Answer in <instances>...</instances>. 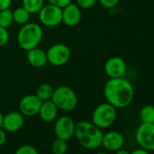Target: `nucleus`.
Returning a JSON list of instances; mask_svg holds the SVG:
<instances>
[{
	"label": "nucleus",
	"instance_id": "obj_1",
	"mask_svg": "<svg viewBox=\"0 0 154 154\" xmlns=\"http://www.w3.org/2000/svg\"><path fill=\"white\" fill-rule=\"evenodd\" d=\"M106 102L116 109L128 107L133 101L135 91L132 84L125 77L109 78L103 87Z\"/></svg>",
	"mask_w": 154,
	"mask_h": 154
},
{
	"label": "nucleus",
	"instance_id": "obj_2",
	"mask_svg": "<svg viewBox=\"0 0 154 154\" xmlns=\"http://www.w3.org/2000/svg\"><path fill=\"white\" fill-rule=\"evenodd\" d=\"M74 136L81 146L88 149H94L102 146L103 132L92 122L82 121L75 125Z\"/></svg>",
	"mask_w": 154,
	"mask_h": 154
},
{
	"label": "nucleus",
	"instance_id": "obj_3",
	"mask_svg": "<svg viewBox=\"0 0 154 154\" xmlns=\"http://www.w3.org/2000/svg\"><path fill=\"white\" fill-rule=\"evenodd\" d=\"M44 36V30L41 25L35 22H28L19 29L17 36L18 45L25 51L38 47Z\"/></svg>",
	"mask_w": 154,
	"mask_h": 154
},
{
	"label": "nucleus",
	"instance_id": "obj_4",
	"mask_svg": "<svg viewBox=\"0 0 154 154\" xmlns=\"http://www.w3.org/2000/svg\"><path fill=\"white\" fill-rule=\"evenodd\" d=\"M51 100L59 110L63 112L73 111L78 103L75 92L67 85H61L55 88Z\"/></svg>",
	"mask_w": 154,
	"mask_h": 154
},
{
	"label": "nucleus",
	"instance_id": "obj_5",
	"mask_svg": "<svg viewBox=\"0 0 154 154\" xmlns=\"http://www.w3.org/2000/svg\"><path fill=\"white\" fill-rule=\"evenodd\" d=\"M117 118V111L109 103H103L97 105L92 114V122L100 129L111 127Z\"/></svg>",
	"mask_w": 154,
	"mask_h": 154
},
{
	"label": "nucleus",
	"instance_id": "obj_6",
	"mask_svg": "<svg viewBox=\"0 0 154 154\" xmlns=\"http://www.w3.org/2000/svg\"><path fill=\"white\" fill-rule=\"evenodd\" d=\"M38 19L42 26L46 27H55L62 24V8L51 4H45L40 9Z\"/></svg>",
	"mask_w": 154,
	"mask_h": 154
},
{
	"label": "nucleus",
	"instance_id": "obj_7",
	"mask_svg": "<svg viewBox=\"0 0 154 154\" xmlns=\"http://www.w3.org/2000/svg\"><path fill=\"white\" fill-rule=\"evenodd\" d=\"M46 52L47 62L53 66H63L71 58V50L64 44H54Z\"/></svg>",
	"mask_w": 154,
	"mask_h": 154
},
{
	"label": "nucleus",
	"instance_id": "obj_8",
	"mask_svg": "<svg viewBox=\"0 0 154 154\" xmlns=\"http://www.w3.org/2000/svg\"><path fill=\"white\" fill-rule=\"evenodd\" d=\"M138 145L149 151H154V123H140L135 131Z\"/></svg>",
	"mask_w": 154,
	"mask_h": 154
},
{
	"label": "nucleus",
	"instance_id": "obj_9",
	"mask_svg": "<svg viewBox=\"0 0 154 154\" xmlns=\"http://www.w3.org/2000/svg\"><path fill=\"white\" fill-rule=\"evenodd\" d=\"M76 123L69 116H61L55 120L54 130L56 138L68 140L74 136Z\"/></svg>",
	"mask_w": 154,
	"mask_h": 154
},
{
	"label": "nucleus",
	"instance_id": "obj_10",
	"mask_svg": "<svg viewBox=\"0 0 154 154\" xmlns=\"http://www.w3.org/2000/svg\"><path fill=\"white\" fill-rule=\"evenodd\" d=\"M104 72L109 78L123 77L127 72V63L120 56H112L104 63Z\"/></svg>",
	"mask_w": 154,
	"mask_h": 154
},
{
	"label": "nucleus",
	"instance_id": "obj_11",
	"mask_svg": "<svg viewBox=\"0 0 154 154\" xmlns=\"http://www.w3.org/2000/svg\"><path fill=\"white\" fill-rule=\"evenodd\" d=\"M42 101L35 94L25 95L19 102V112L26 117H33L38 114Z\"/></svg>",
	"mask_w": 154,
	"mask_h": 154
},
{
	"label": "nucleus",
	"instance_id": "obj_12",
	"mask_svg": "<svg viewBox=\"0 0 154 154\" xmlns=\"http://www.w3.org/2000/svg\"><path fill=\"white\" fill-rule=\"evenodd\" d=\"M82 20V9L75 3H70L62 8V23L69 27L78 26Z\"/></svg>",
	"mask_w": 154,
	"mask_h": 154
},
{
	"label": "nucleus",
	"instance_id": "obj_13",
	"mask_svg": "<svg viewBox=\"0 0 154 154\" xmlns=\"http://www.w3.org/2000/svg\"><path fill=\"white\" fill-rule=\"evenodd\" d=\"M124 145L123 135L116 131H110L103 133L102 146L108 151L115 152L116 150L122 149Z\"/></svg>",
	"mask_w": 154,
	"mask_h": 154
},
{
	"label": "nucleus",
	"instance_id": "obj_14",
	"mask_svg": "<svg viewBox=\"0 0 154 154\" xmlns=\"http://www.w3.org/2000/svg\"><path fill=\"white\" fill-rule=\"evenodd\" d=\"M25 123V116L17 111H12L3 117L2 128L8 132L19 131Z\"/></svg>",
	"mask_w": 154,
	"mask_h": 154
},
{
	"label": "nucleus",
	"instance_id": "obj_15",
	"mask_svg": "<svg viewBox=\"0 0 154 154\" xmlns=\"http://www.w3.org/2000/svg\"><path fill=\"white\" fill-rule=\"evenodd\" d=\"M26 59L29 64L34 68H43L48 63L46 52L39 47L28 50L26 54Z\"/></svg>",
	"mask_w": 154,
	"mask_h": 154
},
{
	"label": "nucleus",
	"instance_id": "obj_16",
	"mask_svg": "<svg viewBox=\"0 0 154 154\" xmlns=\"http://www.w3.org/2000/svg\"><path fill=\"white\" fill-rule=\"evenodd\" d=\"M59 109L52 102V100L42 103L38 115L40 119L45 122H52L57 119Z\"/></svg>",
	"mask_w": 154,
	"mask_h": 154
},
{
	"label": "nucleus",
	"instance_id": "obj_17",
	"mask_svg": "<svg viewBox=\"0 0 154 154\" xmlns=\"http://www.w3.org/2000/svg\"><path fill=\"white\" fill-rule=\"evenodd\" d=\"M31 14L23 7H18L13 11L14 23L19 26H23L29 22Z\"/></svg>",
	"mask_w": 154,
	"mask_h": 154
},
{
	"label": "nucleus",
	"instance_id": "obj_18",
	"mask_svg": "<svg viewBox=\"0 0 154 154\" xmlns=\"http://www.w3.org/2000/svg\"><path fill=\"white\" fill-rule=\"evenodd\" d=\"M54 91V88L51 85H49V84H42L37 87L35 94L42 102H45V101H49V100L52 99Z\"/></svg>",
	"mask_w": 154,
	"mask_h": 154
},
{
	"label": "nucleus",
	"instance_id": "obj_19",
	"mask_svg": "<svg viewBox=\"0 0 154 154\" xmlns=\"http://www.w3.org/2000/svg\"><path fill=\"white\" fill-rule=\"evenodd\" d=\"M142 123H154V105L147 104L143 106L139 113Z\"/></svg>",
	"mask_w": 154,
	"mask_h": 154
},
{
	"label": "nucleus",
	"instance_id": "obj_20",
	"mask_svg": "<svg viewBox=\"0 0 154 154\" xmlns=\"http://www.w3.org/2000/svg\"><path fill=\"white\" fill-rule=\"evenodd\" d=\"M45 0H22V7L25 8L31 15L37 14L44 7Z\"/></svg>",
	"mask_w": 154,
	"mask_h": 154
},
{
	"label": "nucleus",
	"instance_id": "obj_21",
	"mask_svg": "<svg viewBox=\"0 0 154 154\" xmlns=\"http://www.w3.org/2000/svg\"><path fill=\"white\" fill-rule=\"evenodd\" d=\"M13 23V11L10 8L0 11V26L8 29L12 26Z\"/></svg>",
	"mask_w": 154,
	"mask_h": 154
},
{
	"label": "nucleus",
	"instance_id": "obj_22",
	"mask_svg": "<svg viewBox=\"0 0 154 154\" xmlns=\"http://www.w3.org/2000/svg\"><path fill=\"white\" fill-rule=\"evenodd\" d=\"M67 149L68 145L66 140L58 138H56V140H54L51 146V150L53 154H66Z\"/></svg>",
	"mask_w": 154,
	"mask_h": 154
},
{
	"label": "nucleus",
	"instance_id": "obj_23",
	"mask_svg": "<svg viewBox=\"0 0 154 154\" xmlns=\"http://www.w3.org/2000/svg\"><path fill=\"white\" fill-rule=\"evenodd\" d=\"M98 0H75V4L78 6L81 9L87 10L94 8Z\"/></svg>",
	"mask_w": 154,
	"mask_h": 154
},
{
	"label": "nucleus",
	"instance_id": "obj_24",
	"mask_svg": "<svg viewBox=\"0 0 154 154\" xmlns=\"http://www.w3.org/2000/svg\"><path fill=\"white\" fill-rule=\"evenodd\" d=\"M15 154H39L37 149L31 145L20 146L15 152Z\"/></svg>",
	"mask_w": 154,
	"mask_h": 154
},
{
	"label": "nucleus",
	"instance_id": "obj_25",
	"mask_svg": "<svg viewBox=\"0 0 154 154\" xmlns=\"http://www.w3.org/2000/svg\"><path fill=\"white\" fill-rule=\"evenodd\" d=\"M9 41V33L7 28L0 26V47L8 45Z\"/></svg>",
	"mask_w": 154,
	"mask_h": 154
},
{
	"label": "nucleus",
	"instance_id": "obj_26",
	"mask_svg": "<svg viewBox=\"0 0 154 154\" xmlns=\"http://www.w3.org/2000/svg\"><path fill=\"white\" fill-rule=\"evenodd\" d=\"M121 0H98L99 4L106 9H112L118 6Z\"/></svg>",
	"mask_w": 154,
	"mask_h": 154
},
{
	"label": "nucleus",
	"instance_id": "obj_27",
	"mask_svg": "<svg viewBox=\"0 0 154 154\" xmlns=\"http://www.w3.org/2000/svg\"><path fill=\"white\" fill-rule=\"evenodd\" d=\"M45 1L48 4H51V5L56 6L58 8H63L64 7H66L67 5L72 3V0H45Z\"/></svg>",
	"mask_w": 154,
	"mask_h": 154
},
{
	"label": "nucleus",
	"instance_id": "obj_28",
	"mask_svg": "<svg viewBox=\"0 0 154 154\" xmlns=\"http://www.w3.org/2000/svg\"><path fill=\"white\" fill-rule=\"evenodd\" d=\"M12 5V0H0V11L10 8Z\"/></svg>",
	"mask_w": 154,
	"mask_h": 154
},
{
	"label": "nucleus",
	"instance_id": "obj_29",
	"mask_svg": "<svg viewBox=\"0 0 154 154\" xmlns=\"http://www.w3.org/2000/svg\"><path fill=\"white\" fill-rule=\"evenodd\" d=\"M7 133L6 131L2 128H0V146H2L7 141Z\"/></svg>",
	"mask_w": 154,
	"mask_h": 154
},
{
	"label": "nucleus",
	"instance_id": "obj_30",
	"mask_svg": "<svg viewBox=\"0 0 154 154\" xmlns=\"http://www.w3.org/2000/svg\"><path fill=\"white\" fill-rule=\"evenodd\" d=\"M130 154H150V151L144 149L142 148H139V149H136L132 150L131 152H130Z\"/></svg>",
	"mask_w": 154,
	"mask_h": 154
},
{
	"label": "nucleus",
	"instance_id": "obj_31",
	"mask_svg": "<svg viewBox=\"0 0 154 154\" xmlns=\"http://www.w3.org/2000/svg\"><path fill=\"white\" fill-rule=\"evenodd\" d=\"M115 154H130V152L128 150H126V149H122H122L116 150Z\"/></svg>",
	"mask_w": 154,
	"mask_h": 154
},
{
	"label": "nucleus",
	"instance_id": "obj_32",
	"mask_svg": "<svg viewBox=\"0 0 154 154\" xmlns=\"http://www.w3.org/2000/svg\"><path fill=\"white\" fill-rule=\"evenodd\" d=\"M3 117H4V115H3V113L0 112V128H2V124H3Z\"/></svg>",
	"mask_w": 154,
	"mask_h": 154
},
{
	"label": "nucleus",
	"instance_id": "obj_33",
	"mask_svg": "<svg viewBox=\"0 0 154 154\" xmlns=\"http://www.w3.org/2000/svg\"><path fill=\"white\" fill-rule=\"evenodd\" d=\"M95 154H108V153L103 152V151H100V152H97V153H95Z\"/></svg>",
	"mask_w": 154,
	"mask_h": 154
}]
</instances>
